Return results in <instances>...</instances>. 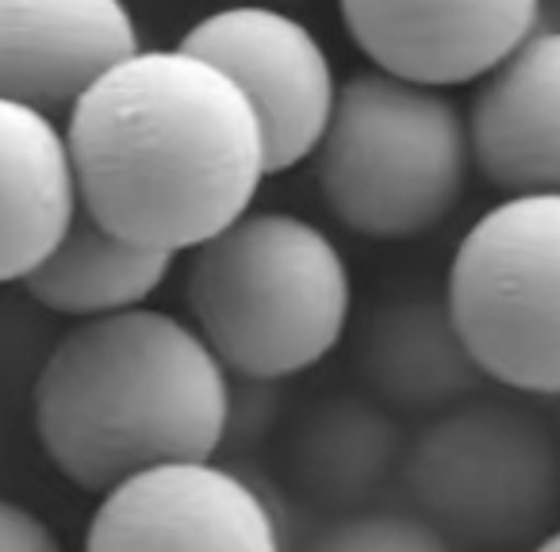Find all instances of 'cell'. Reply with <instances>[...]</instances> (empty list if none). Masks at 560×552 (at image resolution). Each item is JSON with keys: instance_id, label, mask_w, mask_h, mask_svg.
<instances>
[{"instance_id": "obj_19", "label": "cell", "mask_w": 560, "mask_h": 552, "mask_svg": "<svg viewBox=\"0 0 560 552\" xmlns=\"http://www.w3.org/2000/svg\"><path fill=\"white\" fill-rule=\"evenodd\" d=\"M261 4H280V9H284V4H292V0H261Z\"/></svg>"}, {"instance_id": "obj_18", "label": "cell", "mask_w": 560, "mask_h": 552, "mask_svg": "<svg viewBox=\"0 0 560 552\" xmlns=\"http://www.w3.org/2000/svg\"><path fill=\"white\" fill-rule=\"evenodd\" d=\"M529 552H560V526L549 529L545 537H537L534 549H529Z\"/></svg>"}, {"instance_id": "obj_1", "label": "cell", "mask_w": 560, "mask_h": 552, "mask_svg": "<svg viewBox=\"0 0 560 552\" xmlns=\"http://www.w3.org/2000/svg\"><path fill=\"white\" fill-rule=\"evenodd\" d=\"M78 203L108 231L188 254L246 215L269 177L246 96L185 47L112 66L66 116Z\"/></svg>"}, {"instance_id": "obj_9", "label": "cell", "mask_w": 560, "mask_h": 552, "mask_svg": "<svg viewBox=\"0 0 560 552\" xmlns=\"http://www.w3.org/2000/svg\"><path fill=\"white\" fill-rule=\"evenodd\" d=\"M338 16L373 70L457 89L545 24V0H338Z\"/></svg>"}, {"instance_id": "obj_14", "label": "cell", "mask_w": 560, "mask_h": 552, "mask_svg": "<svg viewBox=\"0 0 560 552\" xmlns=\"http://www.w3.org/2000/svg\"><path fill=\"white\" fill-rule=\"evenodd\" d=\"M173 265L177 254L139 246L78 208L55 249L20 284L39 307L85 322L147 307Z\"/></svg>"}, {"instance_id": "obj_7", "label": "cell", "mask_w": 560, "mask_h": 552, "mask_svg": "<svg viewBox=\"0 0 560 552\" xmlns=\"http://www.w3.org/2000/svg\"><path fill=\"white\" fill-rule=\"evenodd\" d=\"M177 47L215 66L254 108L272 173L312 162L338 96L323 39L280 4H226L200 16Z\"/></svg>"}, {"instance_id": "obj_10", "label": "cell", "mask_w": 560, "mask_h": 552, "mask_svg": "<svg viewBox=\"0 0 560 552\" xmlns=\"http://www.w3.org/2000/svg\"><path fill=\"white\" fill-rule=\"evenodd\" d=\"M139 47L127 0H0V101L66 119Z\"/></svg>"}, {"instance_id": "obj_17", "label": "cell", "mask_w": 560, "mask_h": 552, "mask_svg": "<svg viewBox=\"0 0 560 552\" xmlns=\"http://www.w3.org/2000/svg\"><path fill=\"white\" fill-rule=\"evenodd\" d=\"M0 552H66V544L35 510L0 498Z\"/></svg>"}, {"instance_id": "obj_13", "label": "cell", "mask_w": 560, "mask_h": 552, "mask_svg": "<svg viewBox=\"0 0 560 552\" xmlns=\"http://www.w3.org/2000/svg\"><path fill=\"white\" fill-rule=\"evenodd\" d=\"M365 373L376 396L411 411H445L488 384L445 296L434 292H411L376 312L365 338Z\"/></svg>"}, {"instance_id": "obj_2", "label": "cell", "mask_w": 560, "mask_h": 552, "mask_svg": "<svg viewBox=\"0 0 560 552\" xmlns=\"http://www.w3.org/2000/svg\"><path fill=\"white\" fill-rule=\"evenodd\" d=\"M231 414L234 376L192 322L150 304L66 330L32 391L47 460L93 495L147 468L219 457Z\"/></svg>"}, {"instance_id": "obj_3", "label": "cell", "mask_w": 560, "mask_h": 552, "mask_svg": "<svg viewBox=\"0 0 560 552\" xmlns=\"http://www.w3.org/2000/svg\"><path fill=\"white\" fill-rule=\"evenodd\" d=\"M185 304L234 380L280 384L338 350L353 312V272L319 223L249 208L188 249Z\"/></svg>"}, {"instance_id": "obj_4", "label": "cell", "mask_w": 560, "mask_h": 552, "mask_svg": "<svg viewBox=\"0 0 560 552\" xmlns=\"http://www.w3.org/2000/svg\"><path fill=\"white\" fill-rule=\"evenodd\" d=\"M312 162L323 203L346 231L404 242L453 215L472 146L465 111L445 89L361 70L338 85Z\"/></svg>"}, {"instance_id": "obj_16", "label": "cell", "mask_w": 560, "mask_h": 552, "mask_svg": "<svg viewBox=\"0 0 560 552\" xmlns=\"http://www.w3.org/2000/svg\"><path fill=\"white\" fill-rule=\"evenodd\" d=\"M300 552H457L422 514L361 510L323 526Z\"/></svg>"}, {"instance_id": "obj_15", "label": "cell", "mask_w": 560, "mask_h": 552, "mask_svg": "<svg viewBox=\"0 0 560 552\" xmlns=\"http://www.w3.org/2000/svg\"><path fill=\"white\" fill-rule=\"evenodd\" d=\"M392 460V426L365 403H338L319 414L307 445V465L323 483L358 491Z\"/></svg>"}, {"instance_id": "obj_8", "label": "cell", "mask_w": 560, "mask_h": 552, "mask_svg": "<svg viewBox=\"0 0 560 552\" xmlns=\"http://www.w3.org/2000/svg\"><path fill=\"white\" fill-rule=\"evenodd\" d=\"M81 552H284L280 514L223 460H173L108 488Z\"/></svg>"}, {"instance_id": "obj_6", "label": "cell", "mask_w": 560, "mask_h": 552, "mask_svg": "<svg viewBox=\"0 0 560 552\" xmlns=\"http://www.w3.org/2000/svg\"><path fill=\"white\" fill-rule=\"evenodd\" d=\"M407 488L453 544H518L560 498L557 445L526 407L472 396L411 442Z\"/></svg>"}, {"instance_id": "obj_11", "label": "cell", "mask_w": 560, "mask_h": 552, "mask_svg": "<svg viewBox=\"0 0 560 552\" xmlns=\"http://www.w3.org/2000/svg\"><path fill=\"white\" fill-rule=\"evenodd\" d=\"M472 169L503 196L560 192V24H541L480 78L465 116Z\"/></svg>"}, {"instance_id": "obj_5", "label": "cell", "mask_w": 560, "mask_h": 552, "mask_svg": "<svg viewBox=\"0 0 560 552\" xmlns=\"http://www.w3.org/2000/svg\"><path fill=\"white\" fill-rule=\"evenodd\" d=\"M445 304L488 384L560 396V192L491 203L453 249Z\"/></svg>"}, {"instance_id": "obj_12", "label": "cell", "mask_w": 560, "mask_h": 552, "mask_svg": "<svg viewBox=\"0 0 560 552\" xmlns=\"http://www.w3.org/2000/svg\"><path fill=\"white\" fill-rule=\"evenodd\" d=\"M66 127L47 111L0 101V284H20L78 215Z\"/></svg>"}]
</instances>
